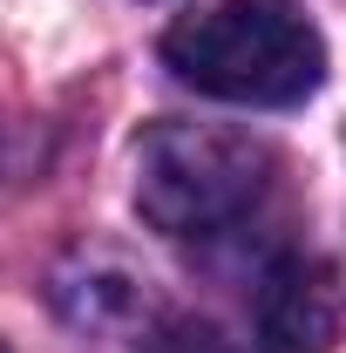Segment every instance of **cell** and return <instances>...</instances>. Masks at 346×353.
I'll return each instance as SVG.
<instances>
[{
  "label": "cell",
  "instance_id": "obj_3",
  "mask_svg": "<svg viewBox=\"0 0 346 353\" xmlns=\"http://www.w3.org/2000/svg\"><path fill=\"white\" fill-rule=\"evenodd\" d=\"M340 333V292L326 265L285 259L258 299V353H326Z\"/></svg>",
  "mask_w": 346,
  "mask_h": 353
},
{
  "label": "cell",
  "instance_id": "obj_4",
  "mask_svg": "<svg viewBox=\"0 0 346 353\" xmlns=\"http://www.w3.org/2000/svg\"><path fill=\"white\" fill-rule=\"evenodd\" d=\"M143 353H238V347L217 326H204V319H170V326H156L143 340Z\"/></svg>",
  "mask_w": 346,
  "mask_h": 353
},
{
  "label": "cell",
  "instance_id": "obj_2",
  "mask_svg": "<svg viewBox=\"0 0 346 353\" xmlns=\"http://www.w3.org/2000/svg\"><path fill=\"white\" fill-rule=\"evenodd\" d=\"M278 190V157L245 130L156 123L136 143V211L163 238H224Z\"/></svg>",
  "mask_w": 346,
  "mask_h": 353
},
{
  "label": "cell",
  "instance_id": "obj_1",
  "mask_svg": "<svg viewBox=\"0 0 346 353\" xmlns=\"http://www.w3.org/2000/svg\"><path fill=\"white\" fill-rule=\"evenodd\" d=\"M163 61L197 95L238 109H292L326 82V41L285 0H217L163 34Z\"/></svg>",
  "mask_w": 346,
  "mask_h": 353
}]
</instances>
